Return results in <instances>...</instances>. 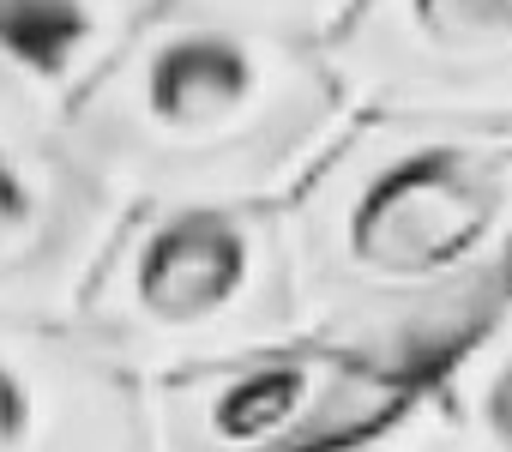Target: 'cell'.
Listing matches in <instances>:
<instances>
[{"label":"cell","mask_w":512,"mask_h":452,"mask_svg":"<svg viewBox=\"0 0 512 452\" xmlns=\"http://www.w3.org/2000/svg\"><path fill=\"white\" fill-rule=\"evenodd\" d=\"M284 205L308 338L398 380L512 302V127L356 115Z\"/></svg>","instance_id":"6da1fadb"},{"label":"cell","mask_w":512,"mask_h":452,"mask_svg":"<svg viewBox=\"0 0 512 452\" xmlns=\"http://www.w3.org/2000/svg\"><path fill=\"white\" fill-rule=\"evenodd\" d=\"M356 103L320 37L151 0L139 31L67 109L85 157L127 199H290Z\"/></svg>","instance_id":"7a4b0ae2"},{"label":"cell","mask_w":512,"mask_h":452,"mask_svg":"<svg viewBox=\"0 0 512 452\" xmlns=\"http://www.w3.org/2000/svg\"><path fill=\"white\" fill-rule=\"evenodd\" d=\"M73 326L145 386L308 338L284 199H127Z\"/></svg>","instance_id":"3957f363"},{"label":"cell","mask_w":512,"mask_h":452,"mask_svg":"<svg viewBox=\"0 0 512 452\" xmlns=\"http://www.w3.org/2000/svg\"><path fill=\"white\" fill-rule=\"evenodd\" d=\"M410 386L350 350L290 338L145 386L151 452H332L386 422Z\"/></svg>","instance_id":"277c9868"},{"label":"cell","mask_w":512,"mask_h":452,"mask_svg":"<svg viewBox=\"0 0 512 452\" xmlns=\"http://www.w3.org/2000/svg\"><path fill=\"white\" fill-rule=\"evenodd\" d=\"M326 55L356 115L512 127V0H350Z\"/></svg>","instance_id":"5b68a950"},{"label":"cell","mask_w":512,"mask_h":452,"mask_svg":"<svg viewBox=\"0 0 512 452\" xmlns=\"http://www.w3.org/2000/svg\"><path fill=\"white\" fill-rule=\"evenodd\" d=\"M121 217L127 193L61 115L0 97V308L73 320Z\"/></svg>","instance_id":"8992f818"},{"label":"cell","mask_w":512,"mask_h":452,"mask_svg":"<svg viewBox=\"0 0 512 452\" xmlns=\"http://www.w3.org/2000/svg\"><path fill=\"white\" fill-rule=\"evenodd\" d=\"M0 452H151L145 380L73 320L0 308Z\"/></svg>","instance_id":"52a82bcc"},{"label":"cell","mask_w":512,"mask_h":452,"mask_svg":"<svg viewBox=\"0 0 512 452\" xmlns=\"http://www.w3.org/2000/svg\"><path fill=\"white\" fill-rule=\"evenodd\" d=\"M145 13L151 0H0V91L67 121Z\"/></svg>","instance_id":"ba28073f"},{"label":"cell","mask_w":512,"mask_h":452,"mask_svg":"<svg viewBox=\"0 0 512 452\" xmlns=\"http://www.w3.org/2000/svg\"><path fill=\"white\" fill-rule=\"evenodd\" d=\"M410 452H512V302L416 380Z\"/></svg>","instance_id":"9c48e42d"},{"label":"cell","mask_w":512,"mask_h":452,"mask_svg":"<svg viewBox=\"0 0 512 452\" xmlns=\"http://www.w3.org/2000/svg\"><path fill=\"white\" fill-rule=\"evenodd\" d=\"M181 7H211V13H235L253 25H278V31H302L326 43V31L350 13V0H181Z\"/></svg>","instance_id":"30bf717a"},{"label":"cell","mask_w":512,"mask_h":452,"mask_svg":"<svg viewBox=\"0 0 512 452\" xmlns=\"http://www.w3.org/2000/svg\"><path fill=\"white\" fill-rule=\"evenodd\" d=\"M0 97H7V91H0Z\"/></svg>","instance_id":"8fae6325"}]
</instances>
